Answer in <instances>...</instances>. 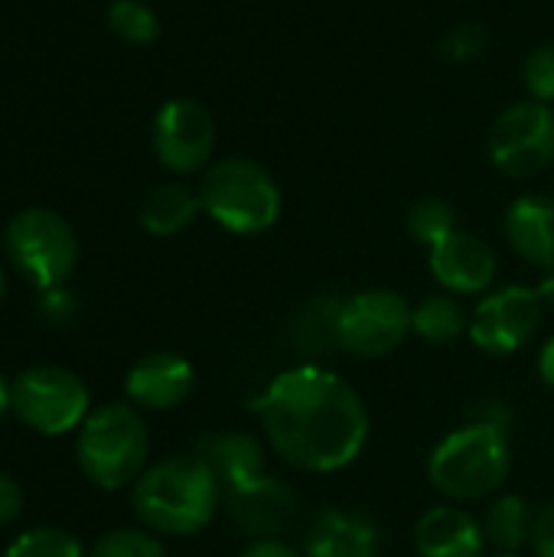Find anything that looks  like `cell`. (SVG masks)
<instances>
[{"mask_svg": "<svg viewBox=\"0 0 554 557\" xmlns=\"http://www.w3.org/2000/svg\"><path fill=\"white\" fill-rule=\"evenodd\" d=\"M428 264H431L434 281L454 297L490 294L496 271H500V261H496V251L490 248V242H483L473 232H460V228L431 248Z\"/></svg>", "mask_w": 554, "mask_h": 557, "instance_id": "12", "label": "cell"}, {"mask_svg": "<svg viewBox=\"0 0 554 557\" xmlns=\"http://www.w3.org/2000/svg\"><path fill=\"white\" fill-rule=\"evenodd\" d=\"M382 532L379 525L349 509H327L307 532L304 557H379Z\"/></svg>", "mask_w": 554, "mask_h": 557, "instance_id": "18", "label": "cell"}, {"mask_svg": "<svg viewBox=\"0 0 554 557\" xmlns=\"http://www.w3.org/2000/svg\"><path fill=\"white\" fill-rule=\"evenodd\" d=\"M199 212H202L199 193H193L183 183H163L147 193L140 206V225L157 238H170L189 228Z\"/></svg>", "mask_w": 554, "mask_h": 557, "instance_id": "19", "label": "cell"}, {"mask_svg": "<svg viewBox=\"0 0 554 557\" xmlns=\"http://www.w3.org/2000/svg\"><path fill=\"white\" fill-rule=\"evenodd\" d=\"M238 557H304L297 548H291L284 539H258L251 542Z\"/></svg>", "mask_w": 554, "mask_h": 557, "instance_id": "31", "label": "cell"}, {"mask_svg": "<svg viewBox=\"0 0 554 557\" xmlns=\"http://www.w3.org/2000/svg\"><path fill=\"white\" fill-rule=\"evenodd\" d=\"M539 375H542V382L554 388V336L542 346V352H539Z\"/></svg>", "mask_w": 554, "mask_h": 557, "instance_id": "32", "label": "cell"}, {"mask_svg": "<svg viewBox=\"0 0 554 557\" xmlns=\"http://www.w3.org/2000/svg\"><path fill=\"white\" fill-rule=\"evenodd\" d=\"M150 437L134 405L111 401L95 408L75 437V460L82 476L98 490H124L147 470Z\"/></svg>", "mask_w": 554, "mask_h": 557, "instance_id": "4", "label": "cell"}, {"mask_svg": "<svg viewBox=\"0 0 554 557\" xmlns=\"http://www.w3.org/2000/svg\"><path fill=\"white\" fill-rule=\"evenodd\" d=\"M196 457L209 467L222 493H238L251 483H258L264 473V447L258 437L245 431H216L202 434L196 444Z\"/></svg>", "mask_w": 554, "mask_h": 557, "instance_id": "15", "label": "cell"}, {"mask_svg": "<svg viewBox=\"0 0 554 557\" xmlns=\"http://www.w3.org/2000/svg\"><path fill=\"white\" fill-rule=\"evenodd\" d=\"M88 552L82 548V542L75 535H69L65 529L56 525H42V529H29L23 535H16L10 542V548L3 557H85Z\"/></svg>", "mask_w": 554, "mask_h": 557, "instance_id": "23", "label": "cell"}, {"mask_svg": "<svg viewBox=\"0 0 554 557\" xmlns=\"http://www.w3.org/2000/svg\"><path fill=\"white\" fill-rule=\"evenodd\" d=\"M532 548H535V557H554V503H549V506L535 516Z\"/></svg>", "mask_w": 554, "mask_h": 557, "instance_id": "29", "label": "cell"}, {"mask_svg": "<svg viewBox=\"0 0 554 557\" xmlns=\"http://www.w3.org/2000/svg\"><path fill=\"white\" fill-rule=\"evenodd\" d=\"M487 545L496 552H519L526 542H532L535 516L522 496H500L483 516Z\"/></svg>", "mask_w": 554, "mask_h": 557, "instance_id": "21", "label": "cell"}, {"mask_svg": "<svg viewBox=\"0 0 554 557\" xmlns=\"http://www.w3.org/2000/svg\"><path fill=\"white\" fill-rule=\"evenodd\" d=\"M42 317L49 323H69L72 317V300L69 294H62L59 287L56 290H42Z\"/></svg>", "mask_w": 554, "mask_h": 557, "instance_id": "30", "label": "cell"}, {"mask_svg": "<svg viewBox=\"0 0 554 557\" xmlns=\"http://www.w3.org/2000/svg\"><path fill=\"white\" fill-rule=\"evenodd\" d=\"M415 548L421 557H483V522L460 506H434L415 525Z\"/></svg>", "mask_w": 554, "mask_h": 557, "instance_id": "16", "label": "cell"}, {"mask_svg": "<svg viewBox=\"0 0 554 557\" xmlns=\"http://www.w3.org/2000/svg\"><path fill=\"white\" fill-rule=\"evenodd\" d=\"M13 414L23 428L42 437L78 431L91 414L85 382L62 366H33L13 379Z\"/></svg>", "mask_w": 554, "mask_h": 557, "instance_id": "7", "label": "cell"}, {"mask_svg": "<svg viewBox=\"0 0 554 557\" xmlns=\"http://www.w3.org/2000/svg\"><path fill=\"white\" fill-rule=\"evenodd\" d=\"M493 557H522V555H519V552H496Z\"/></svg>", "mask_w": 554, "mask_h": 557, "instance_id": "36", "label": "cell"}, {"mask_svg": "<svg viewBox=\"0 0 554 557\" xmlns=\"http://www.w3.org/2000/svg\"><path fill=\"white\" fill-rule=\"evenodd\" d=\"M222 499V486L196 454L147 467L131 493V506L140 525L170 539H189L202 532L216 519Z\"/></svg>", "mask_w": 554, "mask_h": 557, "instance_id": "2", "label": "cell"}, {"mask_svg": "<svg viewBox=\"0 0 554 557\" xmlns=\"http://www.w3.org/2000/svg\"><path fill=\"white\" fill-rule=\"evenodd\" d=\"M411 333V307L402 294L369 287L340 304L336 346L356 359H382Z\"/></svg>", "mask_w": 554, "mask_h": 557, "instance_id": "8", "label": "cell"}, {"mask_svg": "<svg viewBox=\"0 0 554 557\" xmlns=\"http://www.w3.org/2000/svg\"><path fill=\"white\" fill-rule=\"evenodd\" d=\"M522 85L529 98L535 101H554V42L535 46L522 62Z\"/></svg>", "mask_w": 554, "mask_h": 557, "instance_id": "26", "label": "cell"}, {"mask_svg": "<svg viewBox=\"0 0 554 557\" xmlns=\"http://www.w3.org/2000/svg\"><path fill=\"white\" fill-rule=\"evenodd\" d=\"M490 46V33L480 23H460L444 36V55L451 62H470L480 59Z\"/></svg>", "mask_w": 554, "mask_h": 557, "instance_id": "27", "label": "cell"}, {"mask_svg": "<svg viewBox=\"0 0 554 557\" xmlns=\"http://www.w3.org/2000/svg\"><path fill=\"white\" fill-rule=\"evenodd\" d=\"M542 310H545V300L539 297L535 287L509 284V287L490 290L477 304L467 336L487 356H513L535 336L542 323Z\"/></svg>", "mask_w": 554, "mask_h": 557, "instance_id": "10", "label": "cell"}, {"mask_svg": "<svg viewBox=\"0 0 554 557\" xmlns=\"http://www.w3.org/2000/svg\"><path fill=\"white\" fill-rule=\"evenodd\" d=\"M202 212L232 235H261L281 219V186L248 157H222L199 183Z\"/></svg>", "mask_w": 554, "mask_h": 557, "instance_id": "5", "label": "cell"}, {"mask_svg": "<svg viewBox=\"0 0 554 557\" xmlns=\"http://www.w3.org/2000/svg\"><path fill=\"white\" fill-rule=\"evenodd\" d=\"M3 248L10 264L36 290L62 287L78 261V238L72 225L59 212L42 206H29L7 222Z\"/></svg>", "mask_w": 554, "mask_h": 557, "instance_id": "6", "label": "cell"}, {"mask_svg": "<svg viewBox=\"0 0 554 557\" xmlns=\"http://www.w3.org/2000/svg\"><path fill=\"white\" fill-rule=\"evenodd\" d=\"M108 26L114 36L134 46H147L160 33V20L144 0H114L108 7Z\"/></svg>", "mask_w": 554, "mask_h": 557, "instance_id": "24", "label": "cell"}, {"mask_svg": "<svg viewBox=\"0 0 554 557\" xmlns=\"http://www.w3.org/2000/svg\"><path fill=\"white\" fill-rule=\"evenodd\" d=\"M513 470V444L500 421H473L447 434L428 457L431 486L451 503L493 496Z\"/></svg>", "mask_w": 554, "mask_h": 557, "instance_id": "3", "label": "cell"}, {"mask_svg": "<svg viewBox=\"0 0 554 557\" xmlns=\"http://www.w3.org/2000/svg\"><path fill=\"white\" fill-rule=\"evenodd\" d=\"M13 414V382L0 375V421Z\"/></svg>", "mask_w": 554, "mask_h": 557, "instance_id": "33", "label": "cell"}, {"mask_svg": "<svg viewBox=\"0 0 554 557\" xmlns=\"http://www.w3.org/2000/svg\"><path fill=\"white\" fill-rule=\"evenodd\" d=\"M225 509L232 516V522L238 525L242 535L248 539H281L300 512V496L271 476H261L258 483L229 493L225 496Z\"/></svg>", "mask_w": 554, "mask_h": 557, "instance_id": "13", "label": "cell"}, {"mask_svg": "<svg viewBox=\"0 0 554 557\" xmlns=\"http://www.w3.org/2000/svg\"><path fill=\"white\" fill-rule=\"evenodd\" d=\"M271 450L300 473L346 470L369 441L359 392L313 362L278 372L255 401Z\"/></svg>", "mask_w": 554, "mask_h": 557, "instance_id": "1", "label": "cell"}, {"mask_svg": "<svg viewBox=\"0 0 554 557\" xmlns=\"http://www.w3.org/2000/svg\"><path fill=\"white\" fill-rule=\"evenodd\" d=\"M535 290H539V297H542L545 304H554V274H549V277H545V281L535 287Z\"/></svg>", "mask_w": 554, "mask_h": 557, "instance_id": "34", "label": "cell"}, {"mask_svg": "<svg viewBox=\"0 0 554 557\" xmlns=\"http://www.w3.org/2000/svg\"><path fill=\"white\" fill-rule=\"evenodd\" d=\"M490 163L513 176L529 180L549 170L554 160V108L549 101H513L490 127Z\"/></svg>", "mask_w": 554, "mask_h": 557, "instance_id": "9", "label": "cell"}, {"mask_svg": "<svg viewBox=\"0 0 554 557\" xmlns=\"http://www.w3.org/2000/svg\"><path fill=\"white\" fill-rule=\"evenodd\" d=\"M457 232V212L447 199L441 196H424L418 199L411 209H408V235L424 245V248H434L441 245L447 235Z\"/></svg>", "mask_w": 554, "mask_h": 557, "instance_id": "22", "label": "cell"}, {"mask_svg": "<svg viewBox=\"0 0 554 557\" xmlns=\"http://www.w3.org/2000/svg\"><path fill=\"white\" fill-rule=\"evenodd\" d=\"M85 557H167V552L147 529H114L104 532Z\"/></svg>", "mask_w": 554, "mask_h": 557, "instance_id": "25", "label": "cell"}, {"mask_svg": "<svg viewBox=\"0 0 554 557\" xmlns=\"http://www.w3.org/2000/svg\"><path fill=\"white\" fill-rule=\"evenodd\" d=\"M509 248L532 268L554 274V199L526 193L519 196L503 219Z\"/></svg>", "mask_w": 554, "mask_h": 557, "instance_id": "17", "label": "cell"}, {"mask_svg": "<svg viewBox=\"0 0 554 557\" xmlns=\"http://www.w3.org/2000/svg\"><path fill=\"white\" fill-rule=\"evenodd\" d=\"M196 385L193 366L176 352H147L127 372L124 392L134 408L144 411H173L180 408Z\"/></svg>", "mask_w": 554, "mask_h": 557, "instance_id": "14", "label": "cell"}, {"mask_svg": "<svg viewBox=\"0 0 554 557\" xmlns=\"http://www.w3.org/2000/svg\"><path fill=\"white\" fill-rule=\"evenodd\" d=\"M20 509H23V493H20L16 480L7 476V473H0V529H7L10 522H16Z\"/></svg>", "mask_w": 554, "mask_h": 557, "instance_id": "28", "label": "cell"}, {"mask_svg": "<svg viewBox=\"0 0 554 557\" xmlns=\"http://www.w3.org/2000/svg\"><path fill=\"white\" fill-rule=\"evenodd\" d=\"M411 333L431 346H451L464 333H470V313L454 294H431L418 307H411Z\"/></svg>", "mask_w": 554, "mask_h": 557, "instance_id": "20", "label": "cell"}, {"mask_svg": "<svg viewBox=\"0 0 554 557\" xmlns=\"http://www.w3.org/2000/svg\"><path fill=\"white\" fill-rule=\"evenodd\" d=\"M3 297H7V271L0 264V304H3Z\"/></svg>", "mask_w": 554, "mask_h": 557, "instance_id": "35", "label": "cell"}, {"mask_svg": "<svg viewBox=\"0 0 554 557\" xmlns=\"http://www.w3.org/2000/svg\"><path fill=\"white\" fill-rule=\"evenodd\" d=\"M150 144L163 170L170 173H196L209 166L216 150V121L202 101L193 98H170L150 127Z\"/></svg>", "mask_w": 554, "mask_h": 557, "instance_id": "11", "label": "cell"}]
</instances>
